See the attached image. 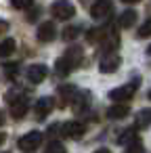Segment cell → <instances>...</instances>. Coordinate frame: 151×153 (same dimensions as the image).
<instances>
[{
    "label": "cell",
    "mask_w": 151,
    "mask_h": 153,
    "mask_svg": "<svg viewBox=\"0 0 151 153\" xmlns=\"http://www.w3.org/2000/svg\"><path fill=\"white\" fill-rule=\"evenodd\" d=\"M76 94H78V90L74 88V86H61L59 88V97H61V105H69V103H74V99H76Z\"/></svg>",
    "instance_id": "obj_13"
},
{
    "label": "cell",
    "mask_w": 151,
    "mask_h": 153,
    "mask_svg": "<svg viewBox=\"0 0 151 153\" xmlns=\"http://www.w3.org/2000/svg\"><path fill=\"white\" fill-rule=\"evenodd\" d=\"M151 124V111L149 109H141L134 117V128L136 130H143V128H149Z\"/></svg>",
    "instance_id": "obj_12"
},
{
    "label": "cell",
    "mask_w": 151,
    "mask_h": 153,
    "mask_svg": "<svg viewBox=\"0 0 151 153\" xmlns=\"http://www.w3.org/2000/svg\"><path fill=\"white\" fill-rule=\"evenodd\" d=\"M51 13H53V17L55 19H71L74 17V13H76V9H74V4L71 2H67V0H57V2L51 7Z\"/></svg>",
    "instance_id": "obj_3"
},
{
    "label": "cell",
    "mask_w": 151,
    "mask_h": 153,
    "mask_svg": "<svg viewBox=\"0 0 151 153\" xmlns=\"http://www.w3.org/2000/svg\"><path fill=\"white\" fill-rule=\"evenodd\" d=\"M46 153H65V147L61 145V143H48V147H46Z\"/></svg>",
    "instance_id": "obj_22"
},
{
    "label": "cell",
    "mask_w": 151,
    "mask_h": 153,
    "mask_svg": "<svg viewBox=\"0 0 151 153\" xmlns=\"http://www.w3.org/2000/svg\"><path fill=\"white\" fill-rule=\"evenodd\" d=\"M82 57H84V53H82L80 46H71V48H67L65 55L57 61V71H59L61 76H63V74H69L74 67H78V65L82 63Z\"/></svg>",
    "instance_id": "obj_1"
},
{
    "label": "cell",
    "mask_w": 151,
    "mask_h": 153,
    "mask_svg": "<svg viewBox=\"0 0 151 153\" xmlns=\"http://www.w3.org/2000/svg\"><path fill=\"white\" fill-rule=\"evenodd\" d=\"M2 122H4V117H2V111H0V126H2Z\"/></svg>",
    "instance_id": "obj_27"
},
{
    "label": "cell",
    "mask_w": 151,
    "mask_h": 153,
    "mask_svg": "<svg viewBox=\"0 0 151 153\" xmlns=\"http://www.w3.org/2000/svg\"><path fill=\"white\" fill-rule=\"evenodd\" d=\"M147 53H149V55H151V44H149V48H147Z\"/></svg>",
    "instance_id": "obj_28"
},
{
    "label": "cell",
    "mask_w": 151,
    "mask_h": 153,
    "mask_svg": "<svg viewBox=\"0 0 151 153\" xmlns=\"http://www.w3.org/2000/svg\"><path fill=\"white\" fill-rule=\"evenodd\" d=\"M120 63H122V59L115 57V55H111V57H105V59L99 63V69H101L103 74H111V71H115V69L120 67Z\"/></svg>",
    "instance_id": "obj_10"
},
{
    "label": "cell",
    "mask_w": 151,
    "mask_h": 153,
    "mask_svg": "<svg viewBox=\"0 0 151 153\" xmlns=\"http://www.w3.org/2000/svg\"><path fill=\"white\" fill-rule=\"evenodd\" d=\"M128 113H130V109H128V105H120V103L107 109V115H109L111 120H122V117H126Z\"/></svg>",
    "instance_id": "obj_14"
},
{
    "label": "cell",
    "mask_w": 151,
    "mask_h": 153,
    "mask_svg": "<svg viewBox=\"0 0 151 153\" xmlns=\"http://www.w3.org/2000/svg\"><path fill=\"white\" fill-rule=\"evenodd\" d=\"M11 4L15 9H30L32 7V0H11Z\"/></svg>",
    "instance_id": "obj_24"
},
{
    "label": "cell",
    "mask_w": 151,
    "mask_h": 153,
    "mask_svg": "<svg viewBox=\"0 0 151 153\" xmlns=\"http://www.w3.org/2000/svg\"><path fill=\"white\" fill-rule=\"evenodd\" d=\"M111 11H113L111 0H97V2L90 7V17L92 19H105V17H109Z\"/></svg>",
    "instance_id": "obj_6"
},
{
    "label": "cell",
    "mask_w": 151,
    "mask_h": 153,
    "mask_svg": "<svg viewBox=\"0 0 151 153\" xmlns=\"http://www.w3.org/2000/svg\"><path fill=\"white\" fill-rule=\"evenodd\" d=\"M134 136H136V130L128 128V130H126V132H124V134H122V136H120L118 140H120V143L124 145V143H128V140H134Z\"/></svg>",
    "instance_id": "obj_23"
},
{
    "label": "cell",
    "mask_w": 151,
    "mask_h": 153,
    "mask_svg": "<svg viewBox=\"0 0 151 153\" xmlns=\"http://www.w3.org/2000/svg\"><path fill=\"white\" fill-rule=\"evenodd\" d=\"M134 21H136V13H134V11H124V13L120 15V25H122V27H132Z\"/></svg>",
    "instance_id": "obj_17"
},
{
    "label": "cell",
    "mask_w": 151,
    "mask_h": 153,
    "mask_svg": "<svg viewBox=\"0 0 151 153\" xmlns=\"http://www.w3.org/2000/svg\"><path fill=\"white\" fill-rule=\"evenodd\" d=\"M122 2H126V4H136V2H141V0H122Z\"/></svg>",
    "instance_id": "obj_25"
},
{
    "label": "cell",
    "mask_w": 151,
    "mask_h": 153,
    "mask_svg": "<svg viewBox=\"0 0 151 153\" xmlns=\"http://www.w3.org/2000/svg\"><path fill=\"white\" fill-rule=\"evenodd\" d=\"M55 36H57V30H55V25L53 23H42L40 27H38V40L40 42H51V40H55Z\"/></svg>",
    "instance_id": "obj_9"
},
{
    "label": "cell",
    "mask_w": 151,
    "mask_h": 153,
    "mask_svg": "<svg viewBox=\"0 0 151 153\" xmlns=\"http://www.w3.org/2000/svg\"><path fill=\"white\" fill-rule=\"evenodd\" d=\"M40 145H42V132H38V130H32L19 138V149H23V151H34Z\"/></svg>",
    "instance_id": "obj_5"
},
{
    "label": "cell",
    "mask_w": 151,
    "mask_h": 153,
    "mask_svg": "<svg viewBox=\"0 0 151 153\" xmlns=\"http://www.w3.org/2000/svg\"><path fill=\"white\" fill-rule=\"evenodd\" d=\"M15 48H17V42L13 40V38H7V40H2L0 42V57H11L13 53H15Z\"/></svg>",
    "instance_id": "obj_15"
},
{
    "label": "cell",
    "mask_w": 151,
    "mask_h": 153,
    "mask_svg": "<svg viewBox=\"0 0 151 153\" xmlns=\"http://www.w3.org/2000/svg\"><path fill=\"white\" fill-rule=\"evenodd\" d=\"M46 74H48L46 65L36 63V65H30V69H28V80H30L32 84H40V82L46 78Z\"/></svg>",
    "instance_id": "obj_7"
},
{
    "label": "cell",
    "mask_w": 151,
    "mask_h": 153,
    "mask_svg": "<svg viewBox=\"0 0 151 153\" xmlns=\"http://www.w3.org/2000/svg\"><path fill=\"white\" fill-rule=\"evenodd\" d=\"M51 109H53V101H51L48 97L38 99V103H36V115H38V120H44Z\"/></svg>",
    "instance_id": "obj_11"
},
{
    "label": "cell",
    "mask_w": 151,
    "mask_h": 153,
    "mask_svg": "<svg viewBox=\"0 0 151 153\" xmlns=\"http://www.w3.org/2000/svg\"><path fill=\"white\" fill-rule=\"evenodd\" d=\"M88 101H90V94H88L86 90H84V92H78V94H76V99H74V111H76V113H80V111L88 105Z\"/></svg>",
    "instance_id": "obj_16"
},
{
    "label": "cell",
    "mask_w": 151,
    "mask_h": 153,
    "mask_svg": "<svg viewBox=\"0 0 151 153\" xmlns=\"http://www.w3.org/2000/svg\"><path fill=\"white\" fill-rule=\"evenodd\" d=\"M124 153H145V147H143L141 140H134V143H130V145L126 147Z\"/></svg>",
    "instance_id": "obj_20"
},
{
    "label": "cell",
    "mask_w": 151,
    "mask_h": 153,
    "mask_svg": "<svg viewBox=\"0 0 151 153\" xmlns=\"http://www.w3.org/2000/svg\"><path fill=\"white\" fill-rule=\"evenodd\" d=\"M118 44H120V38H118V34H111L103 44H101V51H113V48H118Z\"/></svg>",
    "instance_id": "obj_18"
},
{
    "label": "cell",
    "mask_w": 151,
    "mask_h": 153,
    "mask_svg": "<svg viewBox=\"0 0 151 153\" xmlns=\"http://www.w3.org/2000/svg\"><path fill=\"white\" fill-rule=\"evenodd\" d=\"M147 36H151V17L138 27V38H147Z\"/></svg>",
    "instance_id": "obj_21"
},
{
    "label": "cell",
    "mask_w": 151,
    "mask_h": 153,
    "mask_svg": "<svg viewBox=\"0 0 151 153\" xmlns=\"http://www.w3.org/2000/svg\"><path fill=\"white\" fill-rule=\"evenodd\" d=\"M78 36H80V27H76V25L63 30V40H74V38H78Z\"/></svg>",
    "instance_id": "obj_19"
},
{
    "label": "cell",
    "mask_w": 151,
    "mask_h": 153,
    "mask_svg": "<svg viewBox=\"0 0 151 153\" xmlns=\"http://www.w3.org/2000/svg\"><path fill=\"white\" fill-rule=\"evenodd\" d=\"M94 153H111V151H109V149H97Z\"/></svg>",
    "instance_id": "obj_26"
},
{
    "label": "cell",
    "mask_w": 151,
    "mask_h": 153,
    "mask_svg": "<svg viewBox=\"0 0 151 153\" xmlns=\"http://www.w3.org/2000/svg\"><path fill=\"white\" fill-rule=\"evenodd\" d=\"M9 103H11V115H13L15 120H21V117L28 113V109H30L28 97H11V94H9Z\"/></svg>",
    "instance_id": "obj_4"
},
{
    "label": "cell",
    "mask_w": 151,
    "mask_h": 153,
    "mask_svg": "<svg viewBox=\"0 0 151 153\" xmlns=\"http://www.w3.org/2000/svg\"><path fill=\"white\" fill-rule=\"evenodd\" d=\"M84 134V126L80 122H65L63 124V136L67 138H80Z\"/></svg>",
    "instance_id": "obj_8"
},
{
    "label": "cell",
    "mask_w": 151,
    "mask_h": 153,
    "mask_svg": "<svg viewBox=\"0 0 151 153\" xmlns=\"http://www.w3.org/2000/svg\"><path fill=\"white\" fill-rule=\"evenodd\" d=\"M149 99H151V90H149Z\"/></svg>",
    "instance_id": "obj_29"
},
{
    "label": "cell",
    "mask_w": 151,
    "mask_h": 153,
    "mask_svg": "<svg viewBox=\"0 0 151 153\" xmlns=\"http://www.w3.org/2000/svg\"><path fill=\"white\" fill-rule=\"evenodd\" d=\"M138 84H141V80H138V78H134V82H130V84H126V86H120V88L111 90V92H109V99H111V101H115V103L130 101V99L134 97V92H136Z\"/></svg>",
    "instance_id": "obj_2"
}]
</instances>
